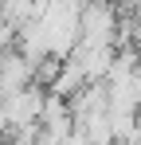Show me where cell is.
I'll return each instance as SVG.
<instances>
[{"mask_svg":"<svg viewBox=\"0 0 141 145\" xmlns=\"http://www.w3.org/2000/svg\"><path fill=\"white\" fill-rule=\"evenodd\" d=\"M43 102H47V94L39 86H20L12 94H0V118L8 125H31L43 114Z\"/></svg>","mask_w":141,"mask_h":145,"instance_id":"6da1fadb","label":"cell"},{"mask_svg":"<svg viewBox=\"0 0 141 145\" xmlns=\"http://www.w3.org/2000/svg\"><path fill=\"white\" fill-rule=\"evenodd\" d=\"M114 8L110 4H86L78 12V43H110L114 39Z\"/></svg>","mask_w":141,"mask_h":145,"instance_id":"7a4b0ae2","label":"cell"}]
</instances>
